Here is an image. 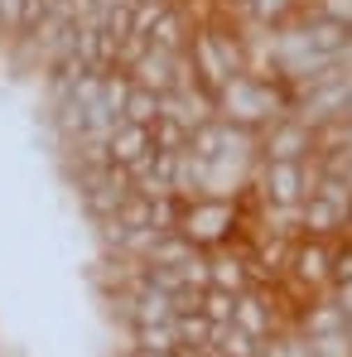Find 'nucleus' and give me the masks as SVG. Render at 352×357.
Returning a JSON list of instances; mask_svg holds the SVG:
<instances>
[{
    "mask_svg": "<svg viewBox=\"0 0 352 357\" xmlns=\"http://www.w3.org/2000/svg\"><path fill=\"white\" fill-rule=\"evenodd\" d=\"M299 324H304V338H323V333H343L348 328V314H343L338 299H319V304H309L299 314Z\"/></svg>",
    "mask_w": 352,
    "mask_h": 357,
    "instance_id": "1",
    "label": "nucleus"
},
{
    "mask_svg": "<svg viewBox=\"0 0 352 357\" xmlns=\"http://www.w3.org/2000/svg\"><path fill=\"white\" fill-rule=\"evenodd\" d=\"M333 299L343 304V314H348V319H352V280H348V285H338V295H333Z\"/></svg>",
    "mask_w": 352,
    "mask_h": 357,
    "instance_id": "2",
    "label": "nucleus"
}]
</instances>
